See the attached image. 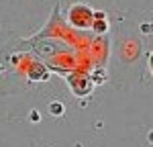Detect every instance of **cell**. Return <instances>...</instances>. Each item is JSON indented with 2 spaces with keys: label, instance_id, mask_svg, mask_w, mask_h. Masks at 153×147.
Instances as JSON below:
<instances>
[{
  "label": "cell",
  "instance_id": "obj_2",
  "mask_svg": "<svg viewBox=\"0 0 153 147\" xmlns=\"http://www.w3.org/2000/svg\"><path fill=\"white\" fill-rule=\"evenodd\" d=\"M94 16L98 19V21L94 23V29H96V31H104V29H106V21H102L104 16H102V14H94Z\"/></svg>",
  "mask_w": 153,
  "mask_h": 147
},
{
  "label": "cell",
  "instance_id": "obj_1",
  "mask_svg": "<svg viewBox=\"0 0 153 147\" xmlns=\"http://www.w3.org/2000/svg\"><path fill=\"white\" fill-rule=\"evenodd\" d=\"M92 19H94V12L90 10L88 6L84 4H76L70 8V23L78 29H86L92 24Z\"/></svg>",
  "mask_w": 153,
  "mask_h": 147
},
{
  "label": "cell",
  "instance_id": "obj_4",
  "mask_svg": "<svg viewBox=\"0 0 153 147\" xmlns=\"http://www.w3.org/2000/svg\"><path fill=\"white\" fill-rule=\"evenodd\" d=\"M149 141H151V143H153V133H149Z\"/></svg>",
  "mask_w": 153,
  "mask_h": 147
},
{
  "label": "cell",
  "instance_id": "obj_3",
  "mask_svg": "<svg viewBox=\"0 0 153 147\" xmlns=\"http://www.w3.org/2000/svg\"><path fill=\"white\" fill-rule=\"evenodd\" d=\"M51 112L53 114H61L63 110H61V104H51Z\"/></svg>",
  "mask_w": 153,
  "mask_h": 147
}]
</instances>
